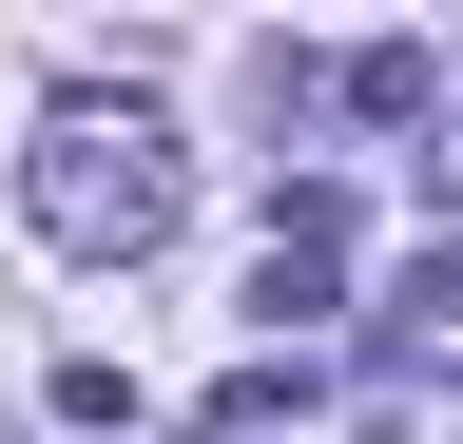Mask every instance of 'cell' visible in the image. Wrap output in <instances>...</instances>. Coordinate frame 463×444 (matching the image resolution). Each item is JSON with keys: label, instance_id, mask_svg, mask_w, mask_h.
<instances>
[{"label": "cell", "instance_id": "obj_2", "mask_svg": "<svg viewBox=\"0 0 463 444\" xmlns=\"http://www.w3.org/2000/svg\"><path fill=\"white\" fill-rule=\"evenodd\" d=\"M425 97H444L425 39H367V59H347V117H425Z\"/></svg>", "mask_w": 463, "mask_h": 444}, {"label": "cell", "instance_id": "obj_1", "mask_svg": "<svg viewBox=\"0 0 463 444\" xmlns=\"http://www.w3.org/2000/svg\"><path fill=\"white\" fill-rule=\"evenodd\" d=\"M20 213H39V251L136 270V251H174V213H194V155H174L155 117H58L20 155Z\"/></svg>", "mask_w": 463, "mask_h": 444}]
</instances>
